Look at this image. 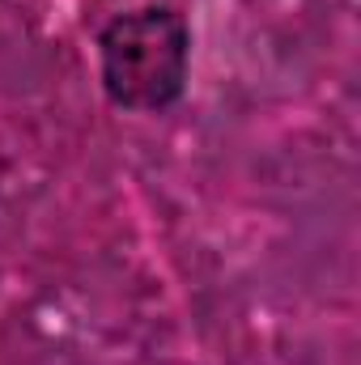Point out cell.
<instances>
[{
  "instance_id": "1",
  "label": "cell",
  "mask_w": 361,
  "mask_h": 365,
  "mask_svg": "<svg viewBox=\"0 0 361 365\" xmlns=\"http://www.w3.org/2000/svg\"><path fill=\"white\" fill-rule=\"evenodd\" d=\"M191 26L175 4H141L98 34V81L111 106L158 115L187 93Z\"/></svg>"
}]
</instances>
